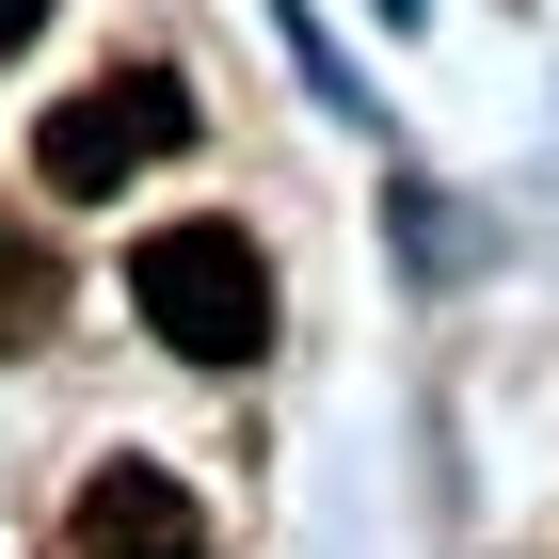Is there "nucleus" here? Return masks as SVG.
<instances>
[{
    "instance_id": "obj_1",
    "label": "nucleus",
    "mask_w": 559,
    "mask_h": 559,
    "mask_svg": "<svg viewBox=\"0 0 559 559\" xmlns=\"http://www.w3.org/2000/svg\"><path fill=\"white\" fill-rule=\"evenodd\" d=\"M129 304L144 336L192 352V368H240V352H272V272H257V224H160L129 257Z\"/></svg>"
},
{
    "instance_id": "obj_2",
    "label": "nucleus",
    "mask_w": 559,
    "mask_h": 559,
    "mask_svg": "<svg viewBox=\"0 0 559 559\" xmlns=\"http://www.w3.org/2000/svg\"><path fill=\"white\" fill-rule=\"evenodd\" d=\"M192 144V96L160 81V64H112V81L81 96H48V129H33V176L64 192V209H96V192H129L144 160H176Z\"/></svg>"
},
{
    "instance_id": "obj_3",
    "label": "nucleus",
    "mask_w": 559,
    "mask_h": 559,
    "mask_svg": "<svg viewBox=\"0 0 559 559\" xmlns=\"http://www.w3.org/2000/svg\"><path fill=\"white\" fill-rule=\"evenodd\" d=\"M81 559H209L192 479H160V464H96V479H81Z\"/></svg>"
},
{
    "instance_id": "obj_4",
    "label": "nucleus",
    "mask_w": 559,
    "mask_h": 559,
    "mask_svg": "<svg viewBox=\"0 0 559 559\" xmlns=\"http://www.w3.org/2000/svg\"><path fill=\"white\" fill-rule=\"evenodd\" d=\"M48 304H64V272H48L33 240L0 224V352H16V336H48Z\"/></svg>"
},
{
    "instance_id": "obj_5",
    "label": "nucleus",
    "mask_w": 559,
    "mask_h": 559,
    "mask_svg": "<svg viewBox=\"0 0 559 559\" xmlns=\"http://www.w3.org/2000/svg\"><path fill=\"white\" fill-rule=\"evenodd\" d=\"M48 33V0H0V48H33Z\"/></svg>"
},
{
    "instance_id": "obj_6",
    "label": "nucleus",
    "mask_w": 559,
    "mask_h": 559,
    "mask_svg": "<svg viewBox=\"0 0 559 559\" xmlns=\"http://www.w3.org/2000/svg\"><path fill=\"white\" fill-rule=\"evenodd\" d=\"M384 16H416V0H384Z\"/></svg>"
}]
</instances>
